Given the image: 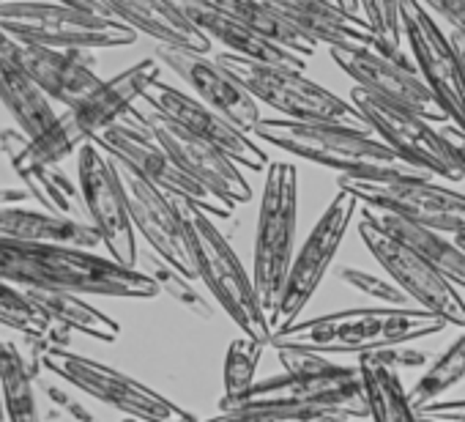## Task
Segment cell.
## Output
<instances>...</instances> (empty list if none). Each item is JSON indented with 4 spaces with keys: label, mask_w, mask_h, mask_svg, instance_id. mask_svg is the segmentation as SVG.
Returning a JSON list of instances; mask_svg holds the SVG:
<instances>
[{
    "label": "cell",
    "mask_w": 465,
    "mask_h": 422,
    "mask_svg": "<svg viewBox=\"0 0 465 422\" xmlns=\"http://www.w3.org/2000/svg\"><path fill=\"white\" fill-rule=\"evenodd\" d=\"M0 280L20 288H50L107 299H156L162 294L143 269H129L96 250L15 239H0Z\"/></svg>",
    "instance_id": "1"
},
{
    "label": "cell",
    "mask_w": 465,
    "mask_h": 422,
    "mask_svg": "<svg viewBox=\"0 0 465 422\" xmlns=\"http://www.w3.org/2000/svg\"><path fill=\"white\" fill-rule=\"evenodd\" d=\"M159 75L162 64L156 58H143L121 75L104 80L85 102L61 113L39 140H31L20 129H4L0 132V151L6 154L12 170L28 165H61L66 156L77 154L83 146L94 143L104 129L121 121L159 80Z\"/></svg>",
    "instance_id": "2"
},
{
    "label": "cell",
    "mask_w": 465,
    "mask_h": 422,
    "mask_svg": "<svg viewBox=\"0 0 465 422\" xmlns=\"http://www.w3.org/2000/svg\"><path fill=\"white\" fill-rule=\"evenodd\" d=\"M449 324L421 307H356L310 321L280 327L272 335L274 348H307L318 354H370L405 346L443 332Z\"/></svg>",
    "instance_id": "3"
},
{
    "label": "cell",
    "mask_w": 465,
    "mask_h": 422,
    "mask_svg": "<svg viewBox=\"0 0 465 422\" xmlns=\"http://www.w3.org/2000/svg\"><path fill=\"white\" fill-rule=\"evenodd\" d=\"M255 137L299 159L359 178H427L430 173L405 162L381 137L334 124H302L288 118H263ZM432 178V176H430Z\"/></svg>",
    "instance_id": "4"
},
{
    "label": "cell",
    "mask_w": 465,
    "mask_h": 422,
    "mask_svg": "<svg viewBox=\"0 0 465 422\" xmlns=\"http://www.w3.org/2000/svg\"><path fill=\"white\" fill-rule=\"evenodd\" d=\"M173 200H175V206L181 211V220L186 226L197 277L205 283V288L211 291V296L216 299L222 313L247 337H255V340L272 346L274 327L269 324V318L258 302L252 275L244 269L236 250L230 247V242L213 226L208 211H203L197 203H192L186 197H173Z\"/></svg>",
    "instance_id": "5"
},
{
    "label": "cell",
    "mask_w": 465,
    "mask_h": 422,
    "mask_svg": "<svg viewBox=\"0 0 465 422\" xmlns=\"http://www.w3.org/2000/svg\"><path fill=\"white\" fill-rule=\"evenodd\" d=\"M296 226H299V170L291 162H272L261 195L252 283L258 302L277 329L280 302L288 286V272L296 258Z\"/></svg>",
    "instance_id": "6"
},
{
    "label": "cell",
    "mask_w": 465,
    "mask_h": 422,
    "mask_svg": "<svg viewBox=\"0 0 465 422\" xmlns=\"http://www.w3.org/2000/svg\"><path fill=\"white\" fill-rule=\"evenodd\" d=\"M216 61L258 102L282 113V118H288V121L334 124V126H348V129L375 135L372 126L367 124V118L353 107L351 99L331 94L329 88L304 77V72L282 69V66H263V64L230 55V53H222Z\"/></svg>",
    "instance_id": "7"
},
{
    "label": "cell",
    "mask_w": 465,
    "mask_h": 422,
    "mask_svg": "<svg viewBox=\"0 0 465 422\" xmlns=\"http://www.w3.org/2000/svg\"><path fill=\"white\" fill-rule=\"evenodd\" d=\"M94 143L110 159L129 167L148 184L159 186L162 192H167L173 197H186V200L197 203L211 217H230L232 208H236L230 200H224L222 195L211 192L197 178H192L170 156V151L156 140V135L148 129V124L143 121V113L137 107H132L121 121H115L110 129H104Z\"/></svg>",
    "instance_id": "8"
},
{
    "label": "cell",
    "mask_w": 465,
    "mask_h": 422,
    "mask_svg": "<svg viewBox=\"0 0 465 422\" xmlns=\"http://www.w3.org/2000/svg\"><path fill=\"white\" fill-rule=\"evenodd\" d=\"M0 28L15 39L55 50H113L132 47L137 31L115 17H96L55 0H17L0 9Z\"/></svg>",
    "instance_id": "9"
},
{
    "label": "cell",
    "mask_w": 465,
    "mask_h": 422,
    "mask_svg": "<svg viewBox=\"0 0 465 422\" xmlns=\"http://www.w3.org/2000/svg\"><path fill=\"white\" fill-rule=\"evenodd\" d=\"M42 367L61 384H69L94 400L121 411L129 419L137 422H189L192 414L159 395L156 389L145 387L143 381L115 370L113 365H104L99 359L83 357L69 348H45L42 351Z\"/></svg>",
    "instance_id": "10"
},
{
    "label": "cell",
    "mask_w": 465,
    "mask_h": 422,
    "mask_svg": "<svg viewBox=\"0 0 465 422\" xmlns=\"http://www.w3.org/2000/svg\"><path fill=\"white\" fill-rule=\"evenodd\" d=\"M337 186L367 208L402 217L408 223L460 236L465 234V195L427 178H359L340 176Z\"/></svg>",
    "instance_id": "11"
},
{
    "label": "cell",
    "mask_w": 465,
    "mask_h": 422,
    "mask_svg": "<svg viewBox=\"0 0 465 422\" xmlns=\"http://www.w3.org/2000/svg\"><path fill=\"white\" fill-rule=\"evenodd\" d=\"M359 236L383 266V272L416 302V307L443 318L449 327H465V299L462 291L446 280L427 258L413 247L391 236L375 217L372 208H364L359 217Z\"/></svg>",
    "instance_id": "12"
},
{
    "label": "cell",
    "mask_w": 465,
    "mask_h": 422,
    "mask_svg": "<svg viewBox=\"0 0 465 422\" xmlns=\"http://www.w3.org/2000/svg\"><path fill=\"white\" fill-rule=\"evenodd\" d=\"M77 176L88 208V223L102 236V247L113 261L137 269V231L115 159H110L96 143H88L77 151Z\"/></svg>",
    "instance_id": "13"
},
{
    "label": "cell",
    "mask_w": 465,
    "mask_h": 422,
    "mask_svg": "<svg viewBox=\"0 0 465 422\" xmlns=\"http://www.w3.org/2000/svg\"><path fill=\"white\" fill-rule=\"evenodd\" d=\"M351 102L367 118L375 137H381L389 148H394L405 162L416 165L432 178H446V181L465 178L462 165L457 162L449 140L430 121L364 88H351Z\"/></svg>",
    "instance_id": "14"
},
{
    "label": "cell",
    "mask_w": 465,
    "mask_h": 422,
    "mask_svg": "<svg viewBox=\"0 0 465 422\" xmlns=\"http://www.w3.org/2000/svg\"><path fill=\"white\" fill-rule=\"evenodd\" d=\"M356 211H359V200L351 192L340 189L326 206L321 220L315 223V228L310 231V236L304 239V245L296 250L293 266L288 272V286L280 302V313H277V329L299 321V316L315 296L318 286L323 283L326 272L331 269Z\"/></svg>",
    "instance_id": "15"
},
{
    "label": "cell",
    "mask_w": 465,
    "mask_h": 422,
    "mask_svg": "<svg viewBox=\"0 0 465 422\" xmlns=\"http://www.w3.org/2000/svg\"><path fill=\"white\" fill-rule=\"evenodd\" d=\"M400 25L419 75L443 105L449 124L465 135V69L451 39L443 36L421 0H400Z\"/></svg>",
    "instance_id": "16"
},
{
    "label": "cell",
    "mask_w": 465,
    "mask_h": 422,
    "mask_svg": "<svg viewBox=\"0 0 465 422\" xmlns=\"http://www.w3.org/2000/svg\"><path fill=\"white\" fill-rule=\"evenodd\" d=\"M329 55L356 83V88H364L402 110H411L430 124H449L443 105L430 91L411 58H391L378 50L348 47H331Z\"/></svg>",
    "instance_id": "17"
},
{
    "label": "cell",
    "mask_w": 465,
    "mask_h": 422,
    "mask_svg": "<svg viewBox=\"0 0 465 422\" xmlns=\"http://www.w3.org/2000/svg\"><path fill=\"white\" fill-rule=\"evenodd\" d=\"M143 102L162 113L164 118H170L173 124H178L181 129L192 132L194 137L205 140L208 146L219 148L224 156H230L239 167H247V170H255V173H263L269 170V154L244 132L239 129L232 121H227L222 113L211 110L208 105H203L200 99L156 80L145 94H143Z\"/></svg>",
    "instance_id": "18"
},
{
    "label": "cell",
    "mask_w": 465,
    "mask_h": 422,
    "mask_svg": "<svg viewBox=\"0 0 465 422\" xmlns=\"http://www.w3.org/2000/svg\"><path fill=\"white\" fill-rule=\"evenodd\" d=\"M118 173H121L124 192L129 200V215H132L134 231L148 242L151 253H156L162 261L175 266L189 280H194L197 266L192 258L186 226L181 220V211H178L173 195L148 184L145 178H140L137 173H132L124 165H118Z\"/></svg>",
    "instance_id": "19"
},
{
    "label": "cell",
    "mask_w": 465,
    "mask_h": 422,
    "mask_svg": "<svg viewBox=\"0 0 465 422\" xmlns=\"http://www.w3.org/2000/svg\"><path fill=\"white\" fill-rule=\"evenodd\" d=\"M156 61L175 72L203 105L211 110L222 113L227 121H232L247 135L255 132V126L263 121L261 118V102L232 77L219 61H211L208 55L192 53V50H178V47H156Z\"/></svg>",
    "instance_id": "20"
},
{
    "label": "cell",
    "mask_w": 465,
    "mask_h": 422,
    "mask_svg": "<svg viewBox=\"0 0 465 422\" xmlns=\"http://www.w3.org/2000/svg\"><path fill=\"white\" fill-rule=\"evenodd\" d=\"M140 113H143V121L148 124V129L156 135V140L170 151V156L192 178H197L203 186L222 195L232 206L252 200V184L244 178V170L230 156H224L219 148L208 146L205 140L194 137L192 132L181 129L178 124H173L170 118H164L162 113H156L151 107H145Z\"/></svg>",
    "instance_id": "21"
},
{
    "label": "cell",
    "mask_w": 465,
    "mask_h": 422,
    "mask_svg": "<svg viewBox=\"0 0 465 422\" xmlns=\"http://www.w3.org/2000/svg\"><path fill=\"white\" fill-rule=\"evenodd\" d=\"M263 4H269L315 45H329V50H378L391 58H408L402 47H391L389 42H383L378 31L367 25V20L345 12L334 0H263Z\"/></svg>",
    "instance_id": "22"
},
{
    "label": "cell",
    "mask_w": 465,
    "mask_h": 422,
    "mask_svg": "<svg viewBox=\"0 0 465 422\" xmlns=\"http://www.w3.org/2000/svg\"><path fill=\"white\" fill-rule=\"evenodd\" d=\"M12 50L31 80L50 96V102H58L66 110L85 102L104 83L94 69L96 61L91 50H55L15 36Z\"/></svg>",
    "instance_id": "23"
},
{
    "label": "cell",
    "mask_w": 465,
    "mask_h": 422,
    "mask_svg": "<svg viewBox=\"0 0 465 422\" xmlns=\"http://www.w3.org/2000/svg\"><path fill=\"white\" fill-rule=\"evenodd\" d=\"M178 9L211 39V45H224L230 55H239V58H247V61H255V64H263V66H282V69H296V72H304L307 61L293 55L291 50L274 45L272 39L261 36L258 31L236 23L232 17L211 9L203 0H175Z\"/></svg>",
    "instance_id": "24"
},
{
    "label": "cell",
    "mask_w": 465,
    "mask_h": 422,
    "mask_svg": "<svg viewBox=\"0 0 465 422\" xmlns=\"http://www.w3.org/2000/svg\"><path fill=\"white\" fill-rule=\"evenodd\" d=\"M110 17L164 47L208 55L211 39L178 9L175 0H99Z\"/></svg>",
    "instance_id": "25"
},
{
    "label": "cell",
    "mask_w": 465,
    "mask_h": 422,
    "mask_svg": "<svg viewBox=\"0 0 465 422\" xmlns=\"http://www.w3.org/2000/svg\"><path fill=\"white\" fill-rule=\"evenodd\" d=\"M0 102L15 118L17 129L39 140L58 118L50 96L31 80L12 50V36L0 28Z\"/></svg>",
    "instance_id": "26"
},
{
    "label": "cell",
    "mask_w": 465,
    "mask_h": 422,
    "mask_svg": "<svg viewBox=\"0 0 465 422\" xmlns=\"http://www.w3.org/2000/svg\"><path fill=\"white\" fill-rule=\"evenodd\" d=\"M0 239L31 242V245H66L80 250H96L102 236L94 226L50 215L45 208L4 206L0 208Z\"/></svg>",
    "instance_id": "27"
},
{
    "label": "cell",
    "mask_w": 465,
    "mask_h": 422,
    "mask_svg": "<svg viewBox=\"0 0 465 422\" xmlns=\"http://www.w3.org/2000/svg\"><path fill=\"white\" fill-rule=\"evenodd\" d=\"M359 376L372 422H419L411 403V389L400 378V367L391 365L386 351H370L359 357Z\"/></svg>",
    "instance_id": "28"
},
{
    "label": "cell",
    "mask_w": 465,
    "mask_h": 422,
    "mask_svg": "<svg viewBox=\"0 0 465 422\" xmlns=\"http://www.w3.org/2000/svg\"><path fill=\"white\" fill-rule=\"evenodd\" d=\"M375 217H378V223L391 236H397L400 242H405L408 247H413L446 280H451L460 291H465V250L454 239H446V234L432 231V228H424V226H416V223H408L402 217L383 215V211H375Z\"/></svg>",
    "instance_id": "29"
},
{
    "label": "cell",
    "mask_w": 465,
    "mask_h": 422,
    "mask_svg": "<svg viewBox=\"0 0 465 422\" xmlns=\"http://www.w3.org/2000/svg\"><path fill=\"white\" fill-rule=\"evenodd\" d=\"M28 299L42 307L53 321L64 324L72 332H83L88 337H96L102 343H115L121 337V324L85 302L80 294L69 291H50V288H25Z\"/></svg>",
    "instance_id": "30"
},
{
    "label": "cell",
    "mask_w": 465,
    "mask_h": 422,
    "mask_svg": "<svg viewBox=\"0 0 465 422\" xmlns=\"http://www.w3.org/2000/svg\"><path fill=\"white\" fill-rule=\"evenodd\" d=\"M203 4H208L211 9L232 17L236 23L258 31L261 36L272 39L274 45L291 50L293 55L310 61L315 53H318V45L312 39H307L302 31H296L282 15H277L269 4H263V0H203Z\"/></svg>",
    "instance_id": "31"
},
{
    "label": "cell",
    "mask_w": 465,
    "mask_h": 422,
    "mask_svg": "<svg viewBox=\"0 0 465 422\" xmlns=\"http://www.w3.org/2000/svg\"><path fill=\"white\" fill-rule=\"evenodd\" d=\"M15 173L20 176V181L25 184L31 197L45 211L66 217V220L88 223V208H85L80 184H74L61 170V165H28V167H17Z\"/></svg>",
    "instance_id": "32"
},
{
    "label": "cell",
    "mask_w": 465,
    "mask_h": 422,
    "mask_svg": "<svg viewBox=\"0 0 465 422\" xmlns=\"http://www.w3.org/2000/svg\"><path fill=\"white\" fill-rule=\"evenodd\" d=\"M0 327H6L23 337L45 340L53 348H66L72 337V329L53 321L42 307H36L28 299L25 288L6 280H0Z\"/></svg>",
    "instance_id": "33"
},
{
    "label": "cell",
    "mask_w": 465,
    "mask_h": 422,
    "mask_svg": "<svg viewBox=\"0 0 465 422\" xmlns=\"http://www.w3.org/2000/svg\"><path fill=\"white\" fill-rule=\"evenodd\" d=\"M36 376L23 351L4 340L0 346V397H4L6 422H42L36 400Z\"/></svg>",
    "instance_id": "34"
},
{
    "label": "cell",
    "mask_w": 465,
    "mask_h": 422,
    "mask_svg": "<svg viewBox=\"0 0 465 422\" xmlns=\"http://www.w3.org/2000/svg\"><path fill=\"white\" fill-rule=\"evenodd\" d=\"M460 381H465V332L457 340H451V346L440 357H435L419 376V381L411 387L413 408L440 400V395L457 387Z\"/></svg>",
    "instance_id": "35"
},
{
    "label": "cell",
    "mask_w": 465,
    "mask_h": 422,
    "mask_svg": "<svg viewBox=\"0 0 465 422\" xmlns=\"http://www.w3.org/2000/svg\"><path fill=\"white\" fill-rule=\"evenodd\" d=\"M143 258V272L159 286L162 294H167L170 299H175L181 307H186L189 313L211 321L216 316V305L211 299H205L197 288H194V280H189L186 275H181L175 266H170L167 261H162L156 253H145L140 256Z\"/></svg>",
    "instance_id": "36"
},
{
    "label": "cell",
    "mask_w": 465,
    "mask_h": 422,
    "mask_svg": "<svg viewBox=\"0 0 465 422\" xmlns=\"http://www.w3.org/2000/svg\"><path fill=\"white\" fill-rule=\"evenodd\" d=\"M266 348H269L266 343L247 335L236 337L227 346L224 365H222V400H236L258 381L255 373Z\"/></svg>",
    "instance_id": "37"
},
{
    "label": "cell",
    "mask_w": 465,
    "mask_h": 422,
    "mask_svg": "<svg viewBox=\"0 0 465 422\" xmlns=\"http://www.w3.org/2000/svg\"><path fill=\"white\" fill-rule=\"evenodd\" d=\"M200 422H351V417L337 408H219Z\"/></svg>",
    "instance_id": "38"
},
{
    "label": "cell",
    "mask_w": 465,
    "mask_h": 422,
    "mask_svg": "<svg viewBox=\"0 0 465 422\" xmlns=\"http://www.w3.org/2000/svg\"><path fill=\"white\" fill-rule=\"evenodd\" d=\"M340 280L345 286H351L353 291L370 296V299H378L383 302L386 307H408V294L391 280V277H378L372 272H364V269H353V266H345L340 269Z\"/></svg>",
    "instance_id": "39"
},
{
    "label": "cell",
    "mask_w": 465,
    "mask_h": 422,
    "mask_svg": "<svg viewBox=\"0 0 465 422\" xmlns=\"http://www.w3.org/2000/svg\"><path fill=\"white\" fill-rule=\"evenodd\" d=\"M359 9L370 28L378 31L383 42L400 47L402 25H400V0H359Z\"/></svg>",
    "instance_id": "40"
},
{
    "label": "cell",
    "mask_w": 465,
    "mask_h": 422,
    "mask_svg": "<svg viewBox=\"0 0 465 422\" xmlns=\"http://www.w3.org/2000/svg\"><path fill=\"white\" fill-rule=\"evenodd\" d=\"M277 357H280L282 373H321L337 365L331 362V357L307 351V348H277Z\"/></svg>",
    "instance_id": "41"
},
{
    "label": "cell",
    "mask_w": 465,
    "mask_h": 422,
    "mask_svg": "<svg viewBox=\"0 0 465 422\" xmlns=\"http://www.w3.org/2000/svg\"><path fill=\"white\" fill-rule=\"evenodd\" d=\"M42 389H45V395L50 397V403L58 406L61 411H66L74 422H99V419L94 417V411H91L83 400H77V397L72 395L69 387H61L58 378H55V381H42Z\"/></svg>",
    "instance_id": "42"
},
{
    "label": "cell",
    "mask_w": 465,
    "mask_h": 422,
    "mask_svg": "<svg viewBox=\"0 0 465 422\" xmlns=\"http://www.w3.org/2000/svg\"><path fill=\"white\" fill-rule=\"evenodd\" d=\"M419 422H465V397L460 400H435L416 408Z\"/></svg>",
    "instance_id": "43"
},
{
    "label": "cell",
    "mask_w": 465,
    "mask_h": 422,
    "mask_svg": "<svg viewBox=\"0 0 465 422\" xmlns=\"http://www.w3.org/2000/svg\"><path fill=\"white\" fill-rule=\"evenodd\" d=\"M424 9L440 15L457 34L465 36V0H421Z\"/></svg>",
    "instance_id": "44"
},
{
    "label": "cell",
    "mask_w": 465,
    "mask_h": 422,
    "mask_svg": "<svg viewBox=\"0 0 465 422\" xmlns=\"http://www.w3.org/2000/svg\"><path fill=\"white\" fill-rule=\"evenodd\" d=\"M386 357L391 359V365L397 367H421L430 362V357L424 351H416V348H408V346H394V348H386Z\"/></svg>",
    "instance_id": "45"
},
{
    "label": "cell",
    "mask_w": 465,
    "mask_h": 422,
    "mask_svg": "<svg viewBox=\"0 0 465 422\" xmlns=\"http://www.w3.org/2000/svg\"><path fill=\"white\" fill-rule=\"evenodd\" d=\"M443 137L449 140V146H451V151H454V156H457V162L462 165V173H465V135L457 126L446 124L443 126Z\"/></svg>",
    "instance_id": "46"
},
{
    "label": "cell",
    "mask_w": 465,
    "mask_h": 422,
    "mask_svg": "<svg viewBox=\"0 0 465 422\" xmlns=\"http://www.w3.org/2000/svg\"><path fill=\"white\" fill-rule=\"evenodd\" d=\"M55 4H66V6H72V9H80V12L96 15V17H110L107 9L99 4V0H55Z\"/></svg>",
    "instance_id": "47"
},
{
    "label": "cell",
    "mask_w": 465,
    "mask_h": 422,
    "mask_svg": "<svg viewBox=\"0 0 465 422\" xmlns=\"http://www.w3.org/2000/svg\"><path fill=\"white\" fill-rule=\"evenodd\" d=\"M449 39H451V45H454V50H457V55H460V61H462V69H465V36L454 31Z\"/></svg>",
    "instance_id": "48"
},
{
    "label": "cell",
    "mask_w": 465,
    "mask_h": 422,
    "mask_svg": "<svg viewBox=\"0 0 465 422\" xmlns=\"http://www.w3.org/2000/svg\"><path fill=\"white\" fill-rule=\"evenodd\" d=\"M334 4H337V6H342L345 12L356 15V17H359V12H361V9H359V0H334Z\"/></svg>",
    "instance_id": "49"
},
{
    "label": "cell",
    "mask_w": 465,
    "mask_h": 422,
    "mask_svg": "<svg viewBox=\"0 0 465 422\" xmlns=\"http://www.w3.org/2000/svg\"><path fill=\"white\" fill-rule=\"evenodd\" d=\"M454 242H457V245H460V247L465 250V234H460V236H454Z\"/></svg>",
    "instance_id": "50"
},
{
    "label": "cell",
    "mask_w": 465,
    "mask_h": 422,
    "mask_svg": "<svg viewBox=\"0 0 465 422\" xmlns=\"http://www.w3.org/2000/svg\"><path fill=\"white\" fill-rule=\"evenodd\" d=\"M9 4H17V0H0V9H4V6H9Z\"/></svg>",
    "instance_id": "51"
},
{
    "label": "cell",
    "mask_w": 465,
    "mask_h": 422,
    "mask_svg": "<svg viewBox=\"0 0 465 422\" xmlns=\"http://www.w3.org/2000/svg\"><path fill=\"white\" fill-rule=\"evenodd\" d=\"M121 422H137V419H129V417H124V419H121Z\"/></svg>",
    "instance_id": "52"
},
{
    "label": "cell",
    "mask_w": 465,
    "mask_h": 422,
    "mask_svg": "<svg viewBox=\"0 0 465 422\" xmlns=\"http://www.w3.org/2000/svg\"><path fill=\"white\" fill-rule=\"evenodd\" d=\"M189 422H200V419H197V417H192V419H189Z\"/></svg>",
    "instance_id": "53"
},
{
    "label": "cell",
    "mask_w": 465,
    "mask_h": 422,
    "mask_svg": "<svg viewBox=\"0 0 465 422\" xmlns=\"http://www.w3.org/2000/svg\"><path fill=\"white\" fill-rule=\"evenodd\" d=\"M0 346H4V340H0Z\"/></svg>",
    "instance_id": "54"
}]
</instances>
